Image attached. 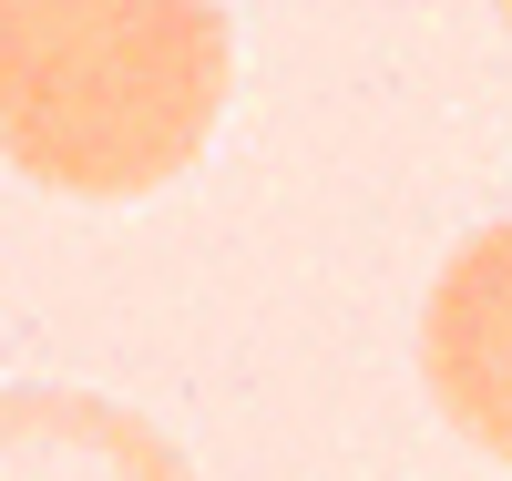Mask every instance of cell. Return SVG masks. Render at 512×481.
<instances>
[{
    "label": "cell",
    "instance_id": "6da1fadb",
    "mask_svg": "<svg viewBox=\"0 0 512 481\" xmlns=\"http://www.w3.org/2000/svg\"><path fill=\"white\" fill-rule=\"evenodd\" d=\"M236 82L226 0H0V164L123 205L205 164Z\"/></svg>",
    "mask_w": 512,
    "mask_h": 481
},
{
    "label": "cell",
    "instance_id": "7a4b0ae2",
    "mask_svg": "<svg viewBox=\"0 0 512 481\" xmlns=\"http://www.w3.org/2000/svg\"><path fill=\"white\" fill-rule=\"evenodd\" d=\"M420 379L472 451L512 461V226H482L420 297Z\"/></svg>",
    "mask_w": 512,
    "mask_h": 481
},
{
    "label": "cell",
    "instance_id": "3957f363",
    "mask_svg": "<svg viewBox=\"0 0 512 481\" xmlns=\"http://www.w3.org/2000/svg\"><path fill=\"white\" fill-rule=\"evenodd\" d=\"M0 481H195V461L123 400L0 389Z\"/></svg>",
    "mask_w": 512,
    "mask_h": 481
},
{
    "label": "cell",
    "instance_id": "277c9868",
    "mask_svg": "<svg viewBox=\"0 0 512 481\" xmlns=\"http://www.w3.org/2000/svg\"><path fill=\"white\" fill-rule=\"evenodd\" d=\"M502 21H512V0H502Z\"/></svg>",
    "mask_w": 512,
    "mask_h": 481
}]
</instances>
